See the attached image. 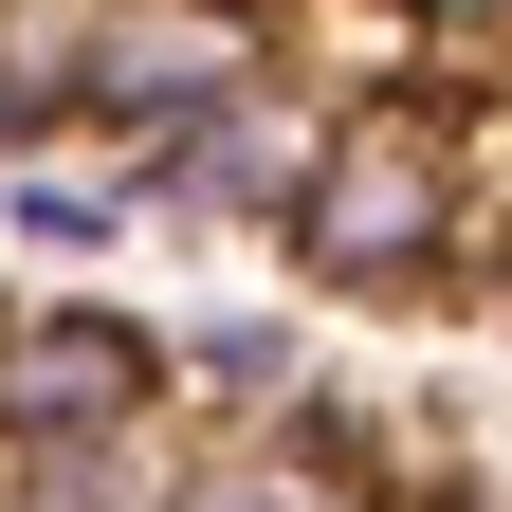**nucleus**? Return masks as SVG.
<instances>
[{
	"instance_id": "nucleus-1",
	"label": "nucleus",
	"mask_w": 512,
	"mask_h": 512,
	"mask_svg": "<svg viewBox=\"0 0 512 512\" xmlns=\"http://www.w3.org/2000/svg\"><path fill=\"white\" fill-rule=\"evenodd\" d=\"M275 256H293V293H330V311L458 293L476 275V128L439 92H348L330 110V165H311V202H293Z\"/></svg>"
},
{
	"instance_id": "nucleus-2",
	"label": "nucleus",
	"mask_w": 512,
	"mask_h": 512,
	"mask_svg": "<svg viewBox=\"0 0 512 512\" xmlns=\"http://www.w3.org/2000/svg\"><path fill=\"white\" fill-rule=\"evenodd\" d=\"M330 74H238L220 110H183V128H147V147H110L128 165V202L147 220H202V238H293V202H311V165H330Z\"/></svg>"
},
{
	"instance_id": "nucleus-3",
	"label": "nucleus",
	"mask_w": 512,
	"mask_h": 512,
	"mask_svg": "<svg viewBox=\"0 0 512 512\" xmlns=\"http://www.w3.org/2000/svg\"><path fill=\"white\" fill-rule=\"evenodd\" d=\"M165 330L128 293H0V458H55V439L165 421Z\"/></svg>"
},
{
	"instance_id": "nucleus-4",
	"label": "nucleus",
	"mask_w": 512,
	"mask_h": 512,
	"mask_svg": "<svg viewBox=\"0 0 512 512\" xmlns=\"http://www.w3.org/2000/svg\"><path fill=\"white\" fill-rule=\"evenodd\" d=\"M165 512H403V439L366 403H293V421H202Z\"/></svg>"
},
{
	"instance_id": "nucleus-5",
	"label": "nucleus",
	"mask_w": 512,
	"mask_h": 512,
	"mask_svg": "<svg viewBox=\"0 0 512 512\" xmlns=\"http://www.w3.org/2000/svg\"><path fill=\"white\" fill-rule=\"evenodd\" d=\"M183 458H202V421H110V439H55V458H0V512H165Z\"/></svg>"
},
{
	"instance_id": "nucleus-6",
	"label": "nucleus",
	"mask_w": 512,
	"mask_h": 512,
	"mask_svg": "<svg viewBox=\"0 0 512 512\" xmlns=\"http://www.w3.org/2000/svg\"><path fill=\"white\" fill-rule=\"evenodd\" d=\"M165 384H202L220 421H293L311 403V330L293 311H202V330H165Z\"/></svg>"
},
{
	"instance_id": "nucleus-7",
	"label": "nucleus",
	"mask_w": 512,
	"mask_h": 512,
	"mask_svg": "<svg viewBox=\"0 0 512 512\" xmlns=\"http://www.w3.org/2000/svg\"><path fill=\"white\" fill-rule=\"evenodd\" d=\"M0 238H19V256H128L147 202H128V165H19V183H0Z\"/></svg>"
},
{
	"instance_id": "nucleus-8",
	"label": "nucleus",
	"mask_w": 512,
	"mask_h": 512,
	"mask_svg": "<svg viewBox=\"0 0 512 512\" xmlns=\"http://www.w3.org/2000/svg\"><path fill=\"white\" fill-rule=\"evenodd\" d=\"M403 512H476V476H421V494H403Z\"/></svg>"
},
{
	"instance_id": "nucleus-9",
	"label": "nucleus",
	"mask_w": 512,
	"mask_h": 512,
	"mask_svg": "<svg viewBox=\"0 0 512 512\" xmlns=\"http://www.w3.org/2000/svg\"><path fill=\"white\" fill-rule=\"evenodd\" d=\"M476 512H512V476H476Z\"/></svg>"
}]
</instances>
